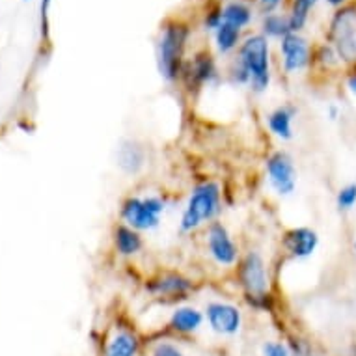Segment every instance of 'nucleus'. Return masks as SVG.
Instances as JSON below:
<instances>
[{
    "instance_id": "6",
    "label": "nucleus",
    "mask_w": 356,
    "mask_h": 356,
    "mask_svg": "<svg viewBox=\"0 0 356 356\" xmlns=\"http://www.w3.org/2000/svg\"><path fill=\"white\" fill-rule=\"evenodd\" d=\"M327 38L345 67L356 65V4H347L334 12Z\"/></svg>"
},
{
    "instance_id": "29",
    "label": "nucleus",
    "mask_w": 356,
    "mask_h": 356,
    "mask_svg": "<svg viewBox=\"0 0 356 356\" xmlns=\"http://www.w3.org/2000/svg\"><path fill=\"white\" fill-rule=\"evenodd\" d=\"M345 88L353 97H356V65L347 67V75H345Z\"/></svg>"
},
{
    "instance_id": "3",
    "label": "nucleus",
    "mask_w": 356,
    "mask_h": 356,
    "mask_svg": "<svg viewBox=\"0 0 356 356\" xmlns=\"http://www.w3.org/2000/svg\"><path fill=\"white\" fill-rule=\"evenodd\" d=\"M234 62L243 67L250 76L252 94L261 95L270 88L273 71H270V45L263 34H252L241 41Z\"/></svg>"
},
{
    "instance_id": "10",
    "label": "nucleus",
    "mask_w": 356,
    "mask_h": 356,
    "mask_svg": "<svg viewBox=\"0 0 356 356\" xmlns=\"http://www.w3.org/2000/svg\"><path fill=\"white\" fill-rule=\"evenodd\" d=\"M218 81H220V71H218L215 56L207 49H202L191 58H187L183 65L179 84L185 88L188 95H196L204 92L205 88L218 84Z\"/></svg>"
},
{
    "instance_id": "8",
    "label": "nucleus",
    "mask_w": 356,
    "mask_h": 356,
    "mask_svg": "<svg viewBox=\"0 0 356 356\" xmlns=\"http://www.w3.org/2000/svg\"><path fill=\"white\" fill-rule=\"evenodd\" d=\"M204 248L211 261L220 269H235L243 256L239 243L222 220L211 222L204 228Z\"/></svg>"
},
{
    "instance_id": "27",
    "label": "nucleus",
    "mask_w": 356,
    "mask_h": 356,
    "mask_svg": "<svg viewBox=\"0 0 356 356\" xmlns=\"http://www.w3.org/2000/svg\"><path fill=\"white\" fill-rule=\"evenodd\" d=\"M261 356H293L286 341L270 339L261 345Z\"/></svg>"
},
{
    "instance_id": "33",
    "label": "nucleus",
    "mask_w": 356,
    "mask_h": 356,
    "mask_svg": "<svg viewBox=\"0 0 356 356\" xmlns=\"http://www.w3.org/2000/svg\"><path fill=\"white\" fill-rule=\"evenodd\" d=\"M259 2H261L263 6L267 8V10H275L276 6H280L282 0H259Z\"/></svg>"
},
{
    "instance_id": "17",
    "label": "nucleus",
    "mask_w": 356,
    "mask_h": 356,
    "mask_svg": "<svg viewBox=\"0 0 356 356\" xmlns=\"http://www.w3.org/2000/svg\"><path fill=\"white\" fill-rule=\"evenodd\" d=\"M118 166L125 175H138L147 164V149L136 138H123L116 152Z\"/></svg>"
},
{
    "instance_id": "11",
    "label": "nucleus",
    "mask_w": 356,
    "mask_h": 356,
    "mask_svg": "<svg viewBox=\"0 0 356 356\" xmlns=\"http://www.w3.org/2000/svg\"><path fill=\"white\" fill-rule=\"evenodd\" d=\"M204 316L211 332L222 338L239 336L245 325V317L239 306L228 300H209L204 306Z\"/></svg>"
},
{
    "instance_id": "12",
    "label": "nucleus",
    "mask_w": 356,
    "mask_h": 356,
    "mask_svg": "<svg viewBox=\"0 0 356 356\" xmlns=\"http://www.w3.org/2000/svg\"><path fill=\"white\" fill-rule=\"evenodd\" d=\"M280 49V65L286 75H298L312 67L314 47L300 34H289L278 43Z\"/></svg>"
},
{
    "instance_id": "18",
    "label": "nucleus",
    "mask_w": 356,
    "mask_h": 356,
    "mask_svg": "<svg viewBox=\"0 0 356 356\" xmlns=\"http://www.w3.org/2000/svg\"><path fill=\"white\" fill-rule=\"evenodd\" d=\"M142 349L140 336L129 327H116L108 336L103 356H138Z\"/></svg>"
},
{
    "instance_id": "28",
    "label": "nucleus",
    "mask_w": 356,
    "mask_h": 356,
    "mask_svg": "<svg viewBox=\"0 0 356 356\" xmlns=\"http://www.w3.org/2000/svg\"><path fill=\"white\" fill-rule=\"evenodd\" d=\"M222 24V6L220 8H213V10H207L204 17V26L205 30H211L215 32L218 26Z\"/></svg>"
},
{
    "instance_id": "5",
    "label": "nucleus",
    "mask_w": 356,
    "mask_h": 356,
    "mask_svg": "<svg viewBox=\"0 0 356 356\" xmlns=\"http://www.w3.org/2000/svg\"><path fill=\"white\" fill-rule=\"evenodd\" d=\"M168 202L163 194H127L120 204V222L140 234H149L161 226Z\"/></svg>"
},
{
    "instance_id": "7",
    "label": "nucleus",
    "mask_w": 356,
    "mask_h": 356,
    "mask_svg": "<svg viewBox=\"0 0 356 356\" xmlns=\"http://www.w3.org/2000/svg\"><path fill=\"white\" fill-rule=\"evenodd\" d=\"M142 287L152 298H157L163 302H179V300L191 298L198 284L193 276L185 275L181 270L163 269L147 276Z\"/></svg>"
},
{
    "instance_id": "4",
    "label": "nucleus",
    "mask_w": 356,
    "mask_h": 356,
    "mask_svg": "<svg viewBox=\"0 0 356 356\" xmlns=\"http://www.w3.org/2000/svg\"><path fill=\"white\" fill-rule=\"evenodd\" d=\"M234 280L246 304L256 298L273 295L269 263L257 248H248L243 252L239 263L234 269Z\"/></svg>"
},
{
    "instance_id": "16",
    "label": "nucleus",
    "mask_w": 356,
    "mask_h": 356,
    "mask_svg": "<svg viewBox=\"0 0 356 356\" xmlns=\"http://www.w3.org/2000/svg\"><path fill=\"white\" fill-rule=\"evenodd\" d=\"M298 106L293 103H282L265 114V127L273 138L280 142H291L295 138V120Z\"/></svg>"
},
{
    "instance_id": "21",
    "label": "nucleus",
    "mask_w": 356,
    "mask_h": 356,
    "mask_svg": "<svg viewBox=\"0 0 356 356\" xmlns=\"http://www.w3.org/2000/svg\"><path fill=\"white\" fill-rule=\"evenodd\" d=\"M261 34L267 40H284L286 35L293 34L291 24H289V17L282 15V13H267L263 17L261 23Z\"/></svg>"
},
{
    "instance_id": "9",
    "label": "nucleus",
    "mask_w": 356,
    "mask_h": 356,
    "mask_svg": "<svg viewBox=\"0 0 356 356\" xmlns=\"http://www.w3.org/2000/svg\"><path fill=\"white\" fill-rule=\"evenodd\" d=\"M265 179L269 188L278 198H289L297 193L298 187V170L295 159L286 149H275L265 157L263 163Z\"/></svg>"
},
{
    "instance_id": "20",
    "label": "nucleus",
    "mask_w": 356,
    "mask_h": 356,
    "mask_svg": "<svg viewBox=\"0 0 356 356\" xmlns=\"http://www.w3.org/2000/svg\"><path fill=\"white\" fill-rule=\"evenodd\" d=\"M252 8L241 0H229L222 6V23L234 24L237 29L245 30L252 23Z\"/></svg>"
},
{
    "instance_id": "30",
    "label": "nucleus",
    "mask_w": 356,
    "mask_h": 356,
    "mask_svg": "<svg viewBox=\"0 0 356 356\" xmlns=\"http://www.w3.org/2000/svg\"><path fill=\"white\" fill-rule=\"evenodd\" d=\"M325 116L330 120V122H338L341 118V106L338 103H328L327 108H325Z\"/></svg>"
},
{
    "instance_id": "22",
    "label": "nucleus",
    "mask_w": 356,
    "mask_h": 356,
    "mask_svg": "<svg viewBox=\"0 0 356 356\" xmlns=\"http://www.w3.org/2000/svg\"><path fill=\"white\" fill-rule=\"evenodd\" d=\"M319 0H291V8H289V24H291L293 34H300L304 26L308 24L309 15L314 12Z\"/></svg>"
},
{
    "instance_id": "13",
    "label": "nucleus",
    "mask_w": 356,
    "mask_h": 356,
    "mask_svg": "<svg viewBox=\"0 0 356 356\" xmlns=\"http://www.w3.org/2000/svg\"><path fill=\"white\" fill-rule=\"evenodd\" d=\"M282 250L293 261H304L314 256L321 245V237L309 226H291L280 237Z\"/></svg>"
},
{
    "instance_id": "24",
    "label": "nucleus",
    "mask_w": 356,
    "mask_h": 356,
    "mask_svg": "<svg viewBox=\"0 0 356 356\" xmlns=\"http://www.w3.org/2000/svg\"><path fill=\"white\" fill-rule=\"evenodd\" d=\"M336 209L339 213H350L356 209V181L345 183L338 188L336 198H334Z\"/></svg>"
},
{
    "instance_id": "34",
    "label": "nucleus",
    "mask_w": 356,
    "mask_h": 356,
    "mask_svg": "<svg viewBox=\"0 0 356 356\" xmlns=\"http://www.w3.org/2000/svg\"><path fill=\"white\" fill-rule=\"evenodd\" d=\"M353 252H355V256H356V235H355V239H353Z\"/></svg>"
},
{
    "instance_id": "2",
    "label": "nucleus",
    "mask_w": 356,
    "mask_h": 356,
    "mask_svg": "<svg viewBox=\"0 0 356 356\" xmlns=\"http://www.w3.org/2000/svg\"><path fill=\"white\" fill-rule=\"evenodd\" d=\"M191 29L181 21H170L161 29L157 40V71L168 84H177L183 65L187 62V45Z\"/></svg>"
},
{
    "instance_id": "26",
    "label": "nucleus",
    "mask_w": 356,
    "mask_h": 356,
    "mask_svg": "<svg viewBox=\"0 0 356 356\" xmlns=\"http://www.w3.org/2000/svg\"><path fill=\"white\" fill-rule=\"evenodd\" d=\"M289 350H291L293 356H317L314 345L309 343L308 339L298 338V336H293L286 341Z\"/></svg>"
},
{
    "instance_id": "1",
    "label": "nucleus",
    "mask_w": 356,
    "mask_h": 356,
    "mask_svg": "<svg viewBox=\"0 0 356 356\" xmlns=\"http://www.w3.org/2000/svg\"><path fill=\"white\" fill-rule=\"evenodd\" d=\"M224 213V188L218 181L204 179L194 183L183 205L177 232L181 235H194L204 232L211 222L220 220Z\"/></svg>"
},
{
    "instance_id": "23",
    "label": "nucleus",
    "mask_w": 356,
    "mask_h": 356,
    "mask_svg": "<svg viewBox=\"0 0 356 356\" xmlns=\"http://www.w3.org/2000/svg\"><path fill=\"white\" fill-rule=\"evenodd\" d=\"M312 65L321 67L325 73H338L339 70H343L345 65L341 58L336 53V49L330 43H321L319 47L314 49V58H312Z\"/></svg>"
},
{
    "instance_id": "15",
    "label": "nucleus",
    "mask_w": 356,
    "mask_h": 356,
    "mask_svg": "<svg viewBox=\"0 0 356 356\" xmlns=\"http://www.w3.org/2000/svg\"><path fill=\"white\" fill-rule=\"evenodd\" d=\"M111 243L112 250L120 259H135L144 252L146 248V239H144V234L136 232L135 228H131L123 222H116L112 226L111 232Z\"/></svg>"
},
{
    "instance_id": "25",
    "label": "nucleus",
    "mask_w": 356,
    "mask_h": 356,
    "mask_svg": "<svg viewBox=\"0 0 356 356\" xmlns=\"http://www.w3.org/2000/svg\"><path fill=\"white\" fill-rule=\"evenodd\" d=\"M149 356H187V353L172 339H157L149 347Z\"/></svg>"
},
{
    "instance_id": "14",
    "label": "nucleus",
    "mask_w": 356,
    "mask_h": 356,
    "mask_svg": "<svg viewBox=\"0 0 356 356\" xmlns=\"http://www.w3.org/2000/svg\"><path fill=\"white\" fill-rule=\"evenodd\" d=\"M205 325L204 309L193 304H177L172 312H170L166 328L168 332L175 336H194L198 334Z\"/></svg>"
},
{
    "instance_id": "32",
    "label": "nucleus",
    "mask_w": 356,
    "mask_h": 356,
    "mask_svg": "<svg viewBox=\"0 0 356 356\" xmlns=\"http://www.w3.org/2000/svg\"><path fill=\"white\" fill-rule=\"evenodd\" d=\"M328 6H332L334 10H339V8H343L349 4V0H325Z\"/></svg>"
},
{
    "instance_id": "19",
    "label": "nucleus",
    "mask_w": 356,
    "mask_h": 356,
    "mask_svg": "<svg viewBox=\"0 0 356 356\" xmlns=\"http://www.w3.org/2000/svg\"><path fill=\"white\" fill-rule=\"evenodd\" d=\"M213 34H215L216 51H218V54H222V56H226V54H232L234 51H237L241 45V41H243V30L228 23H222Z\"/></svg>"
},
{
    "instance_id": "31",
    "label": "nucleus",
    "mask_w": 356,
    "mask_h": 356,
    "mask_svg": "<svg viewBox=\"0 0 356 356\" xmlns=\"http://www.w3.org/2000/svg\"><path fill=\"white\" fill-rule=\"evenodd\" d=\"M51 2H53V0H41V21H43V30H45V34H47V15Z\"/></svg>"
}]
</instances>
